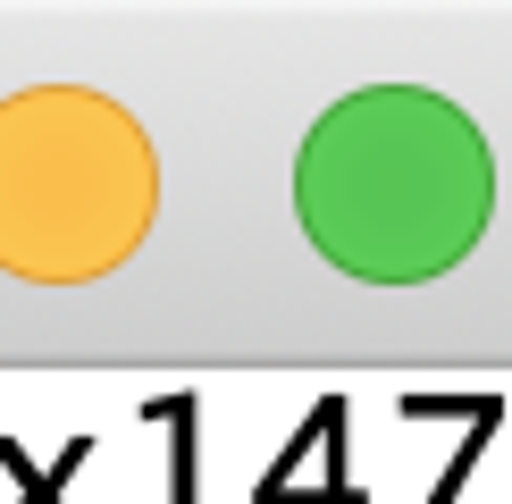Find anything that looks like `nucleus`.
<instances>
[{"mask_svg":"<svg viewBox=\"0 0 512 504\" xmlns=\"http://www.w3.org/2000/svg\"><path fill=\"white\" fill-rule=\"evenodd\" d=\"M160 168L143 126L101 93L34 84L0 101V269L84 286L152 236Z\"/></svg>","mask_w":512,"mask_h":504,"instance_id":"nucleus-2","label":"nucleus"},{"mask_svg":"<svg viewBox=\"0 0 512 504\" xmlns=\"http://www.w3.org/2000/svg\"><path fill=\"white\" fill-rule=\"evenodd\" d=\"M294 210L345 278L429 286L487 236L496 160L445 93L370 84L311 126L294 160Z\"/></svg>","mask_w":512,"mask_h":504,"instance_id":"nucleus-1","label":"nucleus"}]
</instances>
